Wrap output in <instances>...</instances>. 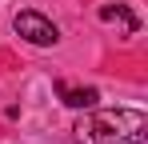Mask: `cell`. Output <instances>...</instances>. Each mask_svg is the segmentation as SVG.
Returning <instances> with one entry per match:
<instances>
[{
    "mask_svg": "<svg viewBox=\"0 0 148 144\" xmlns=\"http://www.w3.org/2000/svg\"><path fill=\"white\" fill-rule=\"evenodd\" d=\"M72 132H76V144H116V140L144 144L148 140V136H144L148 120H144V112H136V108H116V112L84 116Z\"/></svg>",
    "mask_w": 148,
    "mask_h": 144,
    "instance_id": "6da1fadb",
    "label": "cell"
},
{
    "mask_svg": "<svg viewBox=\"0 0 148 144\" xmlns=\"http://www.w3.org/2000/svg\"><path fill=\"white\" fill-rule=\"evenodd\" d=\"M12 28H16V36H24L28 44L36 48H52L56 40H60V28L48 20V16H40V12H16V20H12Z\"/></svg>",
    "mask_w": 148,
    "mask_h": 144,
    "instance_id": "7a4b0ae2",
    "label": "cell"
},
{
    "mask_svg": "<svg viewBox=\"0 0 148 144\" xmlns=\"http://www.w3.org/2000/svg\"><path fill=\"white\" fill-rule=\"evenodd\" d=\"M56 92H60V100L68 108H96V100H100L96 88H68L64 80H56Z\"/></svg>",
    "mask_w": 148,
    "mask_h": 144,
    "instance_id": "3957f363",
    "label": "cell"
},
{
    "mask_svg": "<svg viewBox=\"0 0 148 144\" xmlns=\"http://www.w3.org/2000/svg\"><path fill=\"white\" fill-rule=\"evenodd\" d=\"M100 20L104 24H120L124 32H136V28H140V20L132 16L128 4H104V8H100Z\"/></svg>",
    "mask_w": 148,
    "mask_h": 144,
    "instance_id": "277c9868",
    "label": "cell"
}]
</instances>
